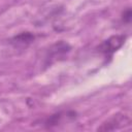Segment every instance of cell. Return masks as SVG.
Masks as SVG:
<instances>
[{
	"label": "cell",
	"mask_w": 132,
	"mask_h": 132,
	"mask_svg": "<svg viewBox=\"0 0 132 132\" xmlns=\"http://www.w3.org/2000/svg\"><path fill=\"white\" fill-rule=\"evenodd\" d=\"M125 40H126V35L123 34L112 35L100 44L99 51L106 57H109L125 43Z\"/></svg>",
	"instance_id": "6da1fadb"
},
{
	"label": "cell",
	"mask_w": 132,
	"mask_h": 132,
	"mask_svg": "<svg viewBox=\"0 0 132 132\" xmlns=\"http://www.w3.org/2000/svg\"><path fill=\"white\" fill-rule=\"evenodd\" d=\"M34 39V35H32L29 32H24L18 36H15L13 38V41H15V44H23L26 45L28 43H30L32 40Z\"/></svg>",
	"instance_id": "7a4b0ae2"
},
{
	"label": "cell",
	"mask_w": 132,
	"mask_h": 132,
	"mask_svg": "<svg viewBox=\"0 0 132 132\" xmlns=\"http://www.w3.org/2000/svg\"><path fill=\"white\" fill-rule=\"evenodd\" d=\"M123 21L126 23H129L131 21V9L127 8L123 13Z\"/></svg>",
	"instance_id": "3957f363"
}]
</instances>
